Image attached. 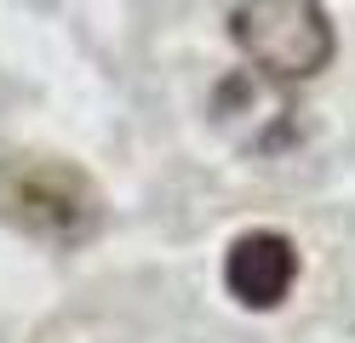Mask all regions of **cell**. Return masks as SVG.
Listing matches in <instances>:
<instances>
[{
  "label": "cell",
  "instance_id": "obj_1",
  "mask_svg": "<svg viewBox=\"0 0 355 343\" xmlns=\"http://www.w3.org/2000/svg\"><path fill=\"white\" fill-rule=\"evenodd\" d=\"M0 218L46 246H86L103 229V195L75 160L17 155L0 166Z\"/></svg>",
  "mask_w": 355,
  "mask_h": 343
},
{
  "label": "cell",
  "instance_id": "obj_2",
  "mask_svg": "<svg viewBox=\"0 0 355 343\" xmlns=\"http://www.w3.org/2000/svg\"><path fill=\"white\" fill-rule=\"evenodd\" d=\"M230 35L247 69L263 80L304 86L332 63V17L321 0H241L230 12Z\"/></svg>",
  "mask_w": 355,
  "mask_h": 343
},
{
  "label": "cell",
  "instance_id": "obj_3",
  "mask_svg": "<svg viewBox=\"0 0 355 343\" xmlns=\"http://www.w3.org/2000/svg\"><path fill=\"white\" fill-rule=\"evenodd\" d=\"M224 286L241 309L252 315H270L281 309L298 286V246L275 235V229H247L235 235L230 252H224Z\"/></svg>",
  "mask_w": 355,
  "mask_h": 343
}]
</instances>
